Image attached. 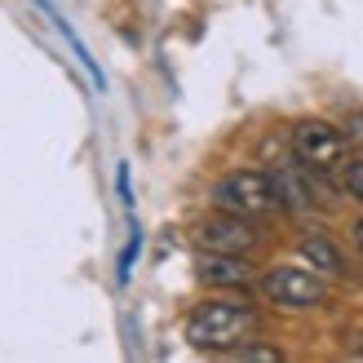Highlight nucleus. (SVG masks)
<instances>
[{"instance_id":"obj_1","label":"nucleus","mask_w":363,"mask_h":363,"mask_svg":"<svg viewBox=\"0 0 363 363\" xmlns=\"http://www.w3.org/2000/svg\"><path fill=\"white\" fill-rule=\"evenodd\" d=\"M257 311L248 301H235V297H213L204 306H195L191 319H186V341L195 350H235L257 333Z\"/></svg>"},{"instance_id":"obj_2","label":"nucleus","mask_w":363,"mask_h":363,"mask_svg":"<svg viewBox=\"0 0 363 363\" xmlns=\"http://www.w3.org/2000/svg\"><path fill=\"white\" fill-rule=\"evenodd\" d=\"M293 155L301 169L323 177V173H337L350 160V138L346 129H337L328 120H301L293 124Z\"/></svg>"},{"instance_id":"obj_3","label":"nucleus","mask_w":363,"mask_h":363,"mask_svg":"<svg viewBox=\"0 0 363 363\" xmlns=\"http://www.w3.org/2000/svg\"><path fill=\"white\" fill-rule=\"evenodd\" d=\"M213 204L222 213H235V217H266L279 208L275 199V186H270V173L262 169H240V173H226L222 182L213 186Z\"/></svg>"},{"instance_id":"obj_4","label":"nucleus","mask_w":363,"mask_h":363,"mask_svg":"<svg viewBox=\"0 0 363 363\" xmlns=\"http://www.w3.org/2000/svg\"><path fill=\"white\" fill-rule=\"evenodd\" d=\"M266 297L275 301V306H288V311H311V306H319L323 297H328V284H323V275L311 266V270H301V266H275V270H266Z\"/></svg>"},{"instance_id":"obj_5","label":"nucleus","mask_w":363,"mask_h":363,"mask_svg":"<svg viewBox=\"0 0 363 363\" xmlns=\"http://www.w3.org/2000/svg\"><path fill=\"white\" fill-rule=\"evenodd\" d=\"M195 240L204 252H248L257 244V230H252L248 217H235V213H222L217 208L213 217H204L195 230Z\"/></svg>"},{"instance_id":"obj_6","label":"nucleus","mask_w":363,"mask_h":363,"mask_svg":"<svg viewBox=\"0 0 363 363\" xmlns=\"http://www.w3.org/2000/svg\"><path fill=\"white\" fill-rule=\"evenodd\" d=\"M195 270L213 288H248L252 284V266L244 262V252H204Z\"/></svg>"},{"instance_id":"obj_7","label":"nucleus","mask_w":363,"mask_h":363,"mask_svg":"<svg viewBox=\"0 0 363 363\" xmlns=\"http://www.w3.org/2000/svg\"><path fill=\"white\" fill-rule=\"evenodd\" d=\"M270 186H275V199H279V208L288 213H301V208H311L315 204V182H311V169H270Z\"/></svg>"},{"instance_id":"obj_8","label":"nucleus","mask_w":363,"mask_h":363,"mask_svg":"<svg viewBox=\"0 0 363 363\" xmlns=\"http://www.w3.org/2000/svg\"><path fill=\"white\" fill-rule=\"evenodd\" d=\"M301 257L311 262V266L319 270V275H341V279L350 275V266H346V252H341V248H337V244H333L323 230L301 235Z\"/></svg>"},{"instance_id":"obj_9","label":"nucleus","mask_w":363,"mask_h":363,"mask_svg":"<svg viewBox=\"0 0 363 363\" xmlns=\"http://www.w3.org/2000/svg\"><path fill=\"white\" fill-rule=\"evenodd\" d=\"M341 182H346V191L363 204V160H346L341 164Z\"/></svg>"},{"instance_id":"obj_10","label":"nucleus","mask_w":363,"mask_h":363,"mask_svg":"<svg viewBox=\"0 0 363 363\" xmlns=\"http://www.w3.org/2000/svg\"><path fill=\"white\" fill-rule=\"evenodd\" d=\"M230 359H257V363H279L284 354H279L275 346H248V341H244V346H235V350H230Z\"/></svg>"},{"instance_id":"obj_11","label":"nucleus","mask_w":363,"mask_h":363,"mask_svg":"<svg viewBox=\"0 0 363 363\" xmlns=\"http://www.w3.org/2000/svg\"><path fill=\"white\" fill-rule=\"evenodd\" d=\"M346 138H350V142H354V147L363 151V111H354V116L346 120Z\"/></svg>"},{"instance_id":"obj_12","label":"nucleus","mask_w":363,"mask_h":363,"mask_svg":"<svg viewBox=\"0 0 363 363\" xmlns=\"http://www.w3.org/2000/svg\"><path fill=\"white\" fill-rule=\"evenodd\" d=\"M354 244H359V252H363V217H359V226H354Z\"/></svg>"},{"instance_id":"obj_13","label":"nucleus","mask_w":363,"mask_h":363,"mask_svg":"<svg viewBox=\"0 0 363 363\" xmlns=\"http://www.w3.org/2000/svg\"><path fill=\"white\" fill-rule=\"evenodd\" d=\"M354 354H359V359H363V346H359V350H354Z\"/></svg>"}]
</instances>
